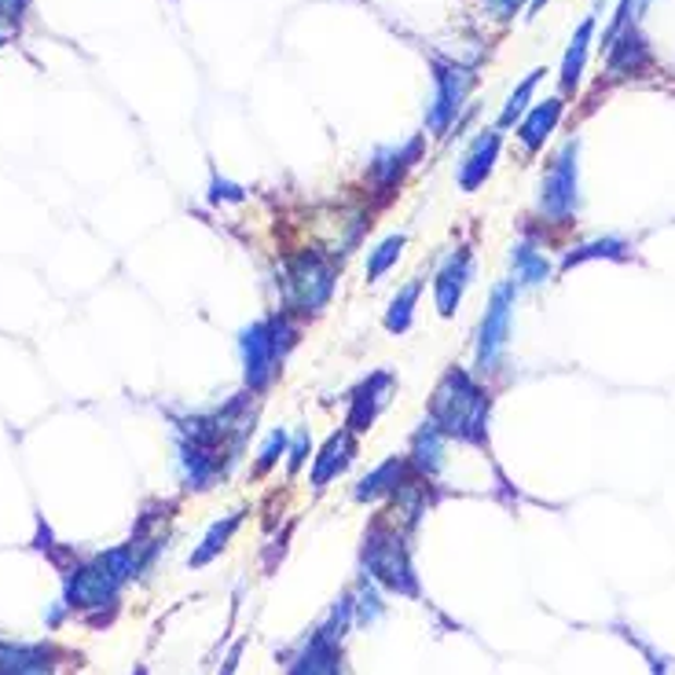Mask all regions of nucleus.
Returning <instances> with one entry per match:
<instances>
[{"label":"nucleus","mask_w":675,"mask_h":675,"mask_svg":"<svg viewBox=\"0 0 675 675\" xmlns=\"http://www.w3.org/2000/svg\"><path fill=\"white\" fill-rule=\"evenodd\" d=\"M393 382L397 378H393L389 371H375L364 386H357V393H352V405H349V419H346L349 433H367L371 426H375L378 411L386 408V400H389Z\"/></svg>","instance_id":"9d476101"},{"label":"nucleus","mask_w":675,"mask_h":675,"mask_svg":"<svg viewBox=\"0 0 675 675\" xmlns=\"http://www.w3.org/2000/svg\"><path fill=\"white\" fill-rule=\"evenodd\" d=\"M144 543H125L107 554H96L85 566H74V572L67 577V606L70 610H99L110 606L118 599V591L136 577V569L144 566Z\"/></svg>","instance_id":"f03ea898"},{"label":"nucleus","mask_w":675,"mask_h":675,"mask_svg":"<svg viewBox=\"0 0 675 675\" xmlns=\"http://www.w3.org/2000/svg\"><path fill=\"white\" fill-rule=\"evenodd\" d=\"M419 294H422V279L408 284L397 298L389 301V309H386V330H389V335H405V330L411 327V320H415Z\"/></svg>","instance_id":"5701e85b"},{"label":"nucleus","mask_w":675,"mask_h":675,"mask_svg":"<svg viewBox=\"0 0 675 675\" xmlns=\"http://www.w3.org/2000/svg\"><path fill=\"white\" fill-rule=\"evenodd\" d=\"M496 158H499V133H481L459 162V188L462 191H478L492 177Z\"/></svg>","instance_id":"f8f14e48"},{"label":"nucleus","mask_w":675,"mask_h":675,"mask_svg":"<svg viewBox=\"0 0 675 675\" xmlns=\"http://www.w3.org/2000/svg\"><path fill=\"white\" fill-rule=\"evenodd\" d=\"M610 48V74L613 77H628V74H639L653 63V52H650V41L639 34V26H624L617 37L606 45Z\"/></svg>","instance_id":"9b49d317"},{"label":"nucleus","mask_w":675,"mask_h":675,"mask_svg":"<svg viewBox=\"0 0 675 675\" xmlns=\"http://www.w3.org/2000/svg\"><path fill=\"white\" fill-rule=\"evenodd\" d=\"M408 470H411V462H408V459H386L378 470H371L367 478L360 481L352 496H357L360 503L378 499V496H389V492H397V489L408 481Z\"/></svg>","instance_id":"a211bd4d"},{"label":"nucleus","mask_w":675,"mask_h":675,"mask_svg":"<svg viewBox=\"0 0 675 675\" xmlns=\"http://www.w3.org/2000/svg\"><path fill=\"white\" fill-rule=\"evenodd\" d=\"M540 77H543V70H532L526 82L514 88L510 99H507V107H503V114H499V129H510L514 122H521V118L529 114V99H532V93H537V82H540Z\"/></svg>","instance_id":"393cba45"},{"label":"nucleus","mask_w":675,"mask_h":675,"mask_svg":"<svg viewBox=\"0 0 675 675\" xmlns=\"http://www.w3.org/2000/svg\"><path fill=\"white\" fill-rule=\"evenodd\" d=\"M405 243H408L405 236H389V239H382L375 250H371V257H367V284H378V279L386 276L393 265H397Z\"/></svg>","instance_id":"a878e982"},{"label":"nucleus","mask_w":675,"mask_h":675,"mask_svg":"<svg viewBox=\"0 0 675 675\" xmlns=\"http://www.w3.org/2000/svg\"><path fill=\"white\" fill-rule=\"evenodd\" d=\"M298 341V330L290 327L287 316H276V320H257L250 324L243 335H239V352H243V375H246V386L261 393L272 386L279 371V360L284 352Z\"/></svg>","instance_id":"7ed1b4c3"},{"label":"nucleus","mask_w":675,"mask_h":675,"mask_svg":"<svg viewBox=\"0 0 675 675\" xmlns=\"http://www.w3.org/2000/svg\"><path fill=\"white\" fill-rule=\"evenodd\" d=\"M489 4V12L496 15V19H503V23H507V19H514L521 12V8L529 4V0H485Z\"/></svg>","instance_id":"c85d7f7f"},{"label":"nucleus","mask_w":675,"mask_h":675,"mask_svg":"<svg viewBox=\"0 0 675 675\" xmlns=\"http://www.w3.org/2000/svg\"><path fill=\"white\" fill-rule=\"evenodd\" d=\"M543 4H547V0H529V15H537Z\"/></svg>","instance_id":"2f4dec72"},{"label":"nucleus","mask_w":675,"mask_h":675,"mask_svg":"<svg viewBox=\"0 0 675 675\" xmlns=\"http://www.w3.org/2000/svg\"><path fill=\"white\" fill-rule=\"evenodd\" d=\"M239 521H243V510H231L225 521H217V526L203 537V543H198V547H195V554H191V569H203L206 562H214L217 554L228 547V540L236 537Z\"/></svg>","instance_id":"412c9836"},{"label":"nucleus","mask_w":675,"mask_h":675,"mask_svg":"<svg viewBox=\"0 0 675 675\" xmlns=\"http://www.w3.org/2000/svg\"><path fill=\"white\" fill-rule=\"evenodd\" d=\"M558 118H562V99L558 96L547 99V104H540V107H529V114L521 118V129H518V140L526 144L529 155H537V150L543 147V140L554 133Z\"/></svg>","instance_id":"4468645a"},{"label":"nucleus","mask_w":675,"mask_h":675,"mask_svg":"<svg viewBox=\"0 0 675 675\" xmlns=\"http://www.w3.org/2000/svg\"><path fill=\"white\" fill-rule=\"evenodd\" d=\"M441 456H445V433H441L433 422H422V430L411 437V470L419 473V478H433V473L441 470Z\"/></svg>","instance_id":"dca6fc26"},{"label":"nucleus","mask_w":675,"mask_h":675,"mask_svg":"<svg viewBox=\"0 0 675 675\" xmlns=\"http://www.w3.org/2000/svg\"><path fill=\"white\" fill-rule=\"evenodd\" d=\"M279 456H287V433L284 430H276L265 441V448H261V456H257V473H265L272 462H279Z\"/></svg>","instance_id":"bb28decb"},{"label":"nucleus","mask_w":675,"mask_h":675,"mask_svg":"<svg viewBox=\"0 0 675 675\" xmlns=\"http://www.w3.org/2000/svg\"><path fill=\"white\" fill-rule=\"evenodd\" d=\"M136 675H147V668H136Z\"/></svg>","instance_id":"473e14b6"},{"label":"nucleus","mask_w":675,"mask_h":675,"mask_svg":"<svg viewBox=\"0 0 675 675\" xmlns=\"http://www.w3.org/2000/svg\"><path fill=\"white\" fill-rule=\"evenodd\" d=\"M419 140H411V144H405V147H393V150H382V155L375 158V162H371V177L378 180L382 188H393L400 180V173H405V169L415 162L419 158Z\"/></svg>","instance_id":"4be33fe9"},{"label":"nucleus","mask_w":675,"mask_h":675,"mask_svg":"<svg viewBox=\"0 0 675 675\" xmlns=\"http://www.w3.org/2000/svg\"><path fill=\"white\" fill-rule=\"evenodd\" d=\"M470 276H473V254H470L467 246L445 257V265H441L437 279H433V298H437L441 316H456L459 301H462V294H467V287H470Z\"/></svg>","instance_id":"1a4fd4ad"},{"label":"nucleus","mask_w":675,"mask_h":675,"mask_svg":"<svg viewBox=\"0 0 675 675\" xmlns=\"http://www.w3.org/2000/svg\"><path fill=\"white\" fill-rule=\"evenodd\" d=\"M352 459H357V441H352L349 430H338L324 445V451L316 456V467H312V489L324 492L338 473H346Z\"/></svg>","instance_id":"ddd939ff"},{"label":"nucleus","mask_w":675,"mask_h":675,"mask_svg":"<svg viewBox=\"0 0 675 675\" xmlns=\"http://www.w3.org/2000/svg\"><path fill=\"white\" fill-rule=\"evenodd\" d=\"M335 294V265L320 254L305 250L287 265V305L298 312H320Z\"/></svg>","instance_id":"39448f33"},{"label":"nucleus","mask_w":675,"mask_h":675,"mask_svg":"<svg viewBox=\"0 0 675 675\" xmlns=\"http://www.w3.org/2000/svg\"><path fill=\"white\" fill-rule=\"evenodd\" d=\"M591 257H613V261H624L628 257V243L624 239H594V243L588 246H577L572 254H566V261H562V272H569V268H577L583 265V261H591Z\"/></svg>","instance_id":"b1692460"},{"label":"nucleus","mask_w":675,"mask_h":675,"mask_svg":"<svg viewBox=\"0 0 675 675\" xmlns=\"http://www.w3.org/2000/svg\"><path fill=\"white\" fill-rule=\"evenodd\" d=\"M473 88V70L470 67H459V63H433V104H430V114H426V125L430 133L445 136L448 125L456 122V114L467 104Z\"/></svg>","instance_id":"0eeeda50"},{"label":"nucleus","mask_w":675,"mask_h":675,"mask_svg":"<svg viewBox=\"0 0 675 675\" xmlns=\"http://www.w3.org/2000/svg\"><path fill=\"white\" fill-rule=\"evenodd\" d=\"M220 198H243V195H239V188H231V184H214V203H220Z\"/></svg>","instance_id":"7c9ffc66"},{"label":"nucleus","mask_w":675,"mask_h":675,"mask_svg":"<svg viewBox=\"0 0 675 675\" xmlns=\"http://www.w3.org/2000/svg\"><path fill=\"white\" fill-rule=\"evenodd\" d=\"M0 45H4V37H0Z\"/></svg>","instance_id":"72a5a7b5"},{"label":"nucleus","mask_w":675,"mask_h":675,"mask_svg":"<svg viewBox=\"0 0 675 675\" xmlns=\"http://www.w3.org/2000/svg\"><path fill=\"white\" fill-rule=\"evenodd\" d=\"M26 8V0H0V19H19Z\"/></svg>","instance_id":"c756f323"},{"label":"nucleus","mask_w":675,"mask_h":675,"mask_svg":"<svg viewBox=\"0 0 675 675\" xmlns=\"http://www.w3.org/2000/svg\"><path fill=\"white\" fill-rule=\"evenodd\" d=\"M577 155H580V140H569V144L554 155V162L547 166V177H543V184H540V209L551 220H558V225L572 220V214H577V203H580Z\"/></svg>","instance_id":"423d86ee"},{"label":"nucleus","mask_w":675,"mask_h":675,"mask_svg":"<svg viewBox=\"0 0 675 675\" xmlns=\"http://www.w3.org/2000/svg\"><path fill=\"white\" fill-rule=\"evenodd\" d=\"M489 389H481L462 367H451L441 386L433 389L430 400V422L445 437L467 441V445L485 448L489 445Z\"/></svg>","instance_id":"f257e3e1"},{"label":"nucleus","mask_w":675,"mask_h":675,"mask_svg":"<svg viewBox=\"0 0 675 675\" xmlns=\"http://www.w3.org/2000/svg\"><path fill=\"white\" fill-rule=\"evenodd\" d=\"M0 675H52V653L45 647L0 642Z\"/></svg>","instance_id":"2eb2a0df"},{"label":"nucleus","mask_w":675,"mask_h":675,"mask_svg":"<svg viewBox=\"0 0 675 675\" xmlns=\"http://www.w3.org/2000/svg\"><path fill=\"white\" fill-rule=\"evenodd\" d=\"M290 675H338V650H335V635L327 628L312 635V642L305 653L294 661Z\"/></svg>","instance_id":"f3484780"},{"label":"nucleus","mask_w":675,"mask_h":675,"mask_svg":"<svg viewBox=\"0 0 675 675\" xmlns=\"http://www.w3.org/2000/svg\"><path fill=\"white\" fill-rule=\"evenodd\" d=\"M309 456H312V441H309V433L301 430L294 437V448H290V473H298L301 462H305Z\"/></svg>","instance_id":"cd10ccee"},{"label":"nucleus","mask_w":675,"mask_h":675,"mask_svg":"<svg viewBox=\"0 0 675 675\" xmlns=\"http://www.w3.org/2000/svg\"><path fill=\"white\" fill-rule=\"evenodd\" d=\"M510 265H514V279H510L514 287H540V284H547V279H551L547 257H543L532 243L514 246Z\"/></svg>","instance_id":"aec40b11"},{"label":"nucleus","mask_w":675,"mask_h":675,"mask_svg":"<svg viewBox=\"0 0 675 675\" xmlns=\"http://www.w3.org/2000/svg\"><path fill=\"white\" fill-rule=\"evenodd\" d=\"M514 294L518 287L514 284H499L492 290V301L485 309V320H481V330H478V371H496L503 352H507V341H510V312H514Z\"/></svg>","instance_id":"6e6552de"},{"label":"nucleus","mask_w":675,"mask_h":675,"mask_svg":"<svg viewBox=\"0 0 675 675\" xmlns=\"http://www.w3.org/2000/svg\"><path fill=\"white\" fill-rule=\"evenodd\" d=\"M364 577L386 583L389 591L397 594H419V580H415V566H411V551L405 537H400L393 526H371L364 537Z\"/></svg>","instance_id":"20e7f679"},{"label":"nucleus","mask_w":675,"mask_h":675,"mask_svg":"<svg viewBox=\"0 0 675 675\" xmlns=\"http://www.w3.org/2000/svg\"><path fill=\"white\" fill-rule=\"evenodd\" d=\"M591 34H594V15H588L577 26L572 41L566 48V59H562V93H577L580 77H583V63H588V48H591Z\"/></svg>","instance_id":"6ab92c4d"}]
</instances>
